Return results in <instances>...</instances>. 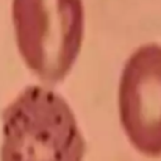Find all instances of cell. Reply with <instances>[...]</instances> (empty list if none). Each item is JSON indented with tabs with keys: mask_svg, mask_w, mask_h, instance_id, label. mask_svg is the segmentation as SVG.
Wrapping results in <instances>:
<instances>
[{
	"mask_svg": "<svg viewBox=\"0 0 161 161\" xmlns=\"http://www.w3.org/2000/svg\"><path fill=\"white\" fill-rule=\"evenodd\" d=\"M1 161H83L86 141L75 114L59 93L28 86L1 117Z\"/></svg>",
	"mask_w": 161,
	"mask_h": 161,
	"instance_id": "6da1fadb",
	"label": "cell"
},
{
	"mask_svg": "<svg viewBox=\"0 0 161 161\" xmlns=\"http://www.w3.org/2000/svg\"><path fill=\"white\" fill-rule=\"evenodd\" d=\"M11 20L29 70L45 84L62 82L82 48L83 0H11Z\"/></svg>",
	"mask_w": 161,
	"mask_h": 161,
	"instance_id": "7a4b0ae2",
	"label": "cell"
},
{
	"mask_svg": "<svg viewBox=\"0 0 161 161\" xmlns=\"http://www.w3.org/2000/svg\"><path fill=\"white\" fill-rule=\"evenodd\" d=\"M122 128L133 147L161 156V44L147 43L126 60L118 86Z\"/></svg>",
	"mask_w": 161,
	"mask_h": 161,
	"instance_id": "3957f363",
	"label": "cell"
}]
</instances>
